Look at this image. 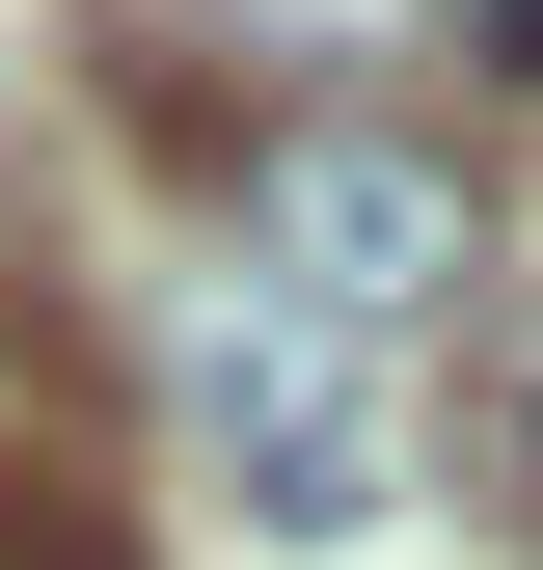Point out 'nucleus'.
I'll return each instance as SVG.
<instances>
[{
	"mask_svg": "<svg viewBox=\"0 0 543 570\" xmlns=\"http://www.w3.org/2000/svg\"><path fill=\"white\" fill-rule=\"evenodd\" d=\"M490 489H516V517H543V272H516V299H490Z\"/></svg>",
	"mask_w": 543,
	"mask_h": 570,
	"instance_id": "20e7f679",
	"label": "nucleus"
},
{
	"mask_svg": "<svg viewBox=\"0 0 543 570\" xmlns=\"http://www.w3.org/2000/svg\"><path fill=\"white\" fill-rule=\"evenodd\" d=\"M164 435L218 462L272 543H381V517H407V381H381L354 326L245 299V272H190V299H164Z\"/></svg>",
	"mask_w": 543,
	"mask_h": 570,
	"instance_id": "f03ea898",
	"label": "nucleus"
},
{
	"mask_svg": "<svg viewBox=\"0 0 543 570\" xmlns=\"http://www.w3.org/2000/svg\"><path fill=\"white\" fill-rule=\"evenodd\" d=\"M0 570H136V517H109V462H0Z\"/></svg>",
	"mask_w": 543,
	"mask_h": 570,
	"instance_id": "7ed1b4c3",
	"label": "nucleus"
},
{
	"mask_svg": "<svg viewBox=\"0 0 543 570\" xmlns=\"http://www.w3.org/2000/svg\"><path fill=\"white\" fill-rule=\"evenodd\" d=\"M435 28H462V55H490V82H516V109H543V0H435Z\"/></svg>",
	"mask_w": 543,
	"mask_h": 570,
	"instance_id": "39448f33",
	"label": "nucleus"
},
{
	"mask_svg": "<svg viewBox=\"0 0 543 570\" xmlns=\"http://www.w3.org/2000/svg\"><path fill=\"white\" fill-rule=\"evenodd\" d=\"M218 272L245 299H299V326H354L407 353L435 299H490V164H462L435 109H354V82H299V109H218Z\"/></svg>",
	"mask_w": 543,
	"mask_h": 570,
	"instance_id": "f257e3e1",
	"label": "nucleus"
}]
</instances>
